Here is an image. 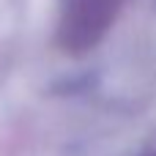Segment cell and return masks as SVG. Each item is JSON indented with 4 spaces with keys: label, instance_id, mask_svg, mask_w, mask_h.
Masks as SVG:
<instances>
[{
    "label": "cell",
    "instance_id": "6da1fadb",
    "mask_svg": "<svg viewBox=\"0 0 156 156\" xmlns=\"http://www.w3.org/2000/svg\"><path fill=\"white\" fill-rule=\"evenodd\" d=\"M123 0H63L58 38L69 52H85L110 30Z\"/></svg>",
    "mask_w": 156,
    "mask_h": 156
},
{
    "label": "cell",
    "instance_id": "7a4b0ae2",
    "mask_svg": "<svg viewBox=\"0 0 156 156\" xmlns=\"http://www.w3.org/2000/svg\"><path fill=\"white\" fill-rule=\"evenodd\" d=\"M148 156H156V154H148Z\"/></svg>",
    "mask_w": 156,
    "mask_h": 156
}]
</instances>
